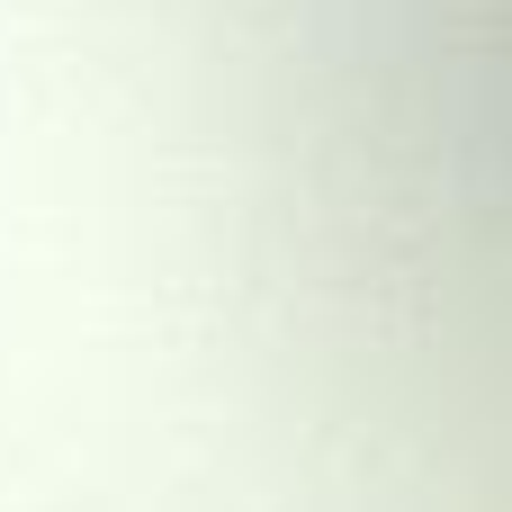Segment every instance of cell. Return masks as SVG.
Wrapping results in <instances>:
<instances>
[{
  "label": "cell",
  "instance_id": "obj_1",
  "mask_svg": "<svg viewBox=\"0 0 512 512\" xmlns=\"http://www.w3.org/2000/svg\"><path fill=\"white\" fill-rule=\"evenodd\" d=\"M432 333H441V297H432ZM441 396H450V351H441ZM468 423H486V387H468V396H459V414H450V441H459Z\"/></svg>",
  "mask_w": 512,
  "mask_h": 512
}]
</instances>
